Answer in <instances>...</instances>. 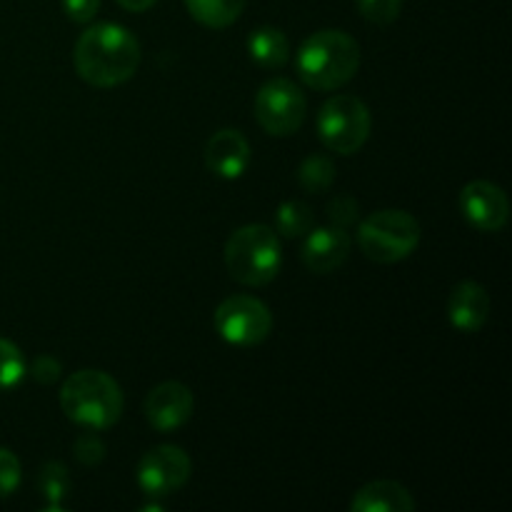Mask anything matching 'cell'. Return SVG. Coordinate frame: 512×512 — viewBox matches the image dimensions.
<instances>
[{
	"instance_id": "cell-1",
	"label": "cell",
	"mask_w": 512,
	"mask_h": 512,
	"mask_svg": "<svg viewBox=\"0 0 512 512\" xmlns=\"http://www.w3.org/2000/svg\"><path fill=\"white\" fill-rule=\"evenodd\" d=\"M73 63L80 78L93 88H118L138 70L140 43L118 23L90 25L75 43Z\"/></svg>"
},
{
	"instance_id": "cell-2",
	"label": "cell",
	"mask_w": 512,
	"mask_h": 512,
	"mask_svg": "<svg viewBox=\"0 0 512 512\" xmlns=\"http://www.w3.org/2000/svg\"><path fill=\"white\" fill-rule=\"evenodd\" d=\"M360 68V45L345 30H318L295 55L300 80L313 90H338Z\"/></svg>"
},
{
	"instance_id": "cell-3",
	"label": "cell",
	"mask_w": 512,
	"mask_h": 512,
	"mask_svg": "<svg viewBox=\"0 0 512 512\" xmlns=\"http://www.w3.org/2000/svg\"><path fill=\"white\" fill-rule=\"evenodd\" d=\"M123 405V390L103 370H78L60 388V408L80 428H113L123 415Z\"/></svg>"
},
{
	"instance_id": "cell-4",
	"label": "cell",
	"mask_w": 512,
	"mask_h": 512,
	"mask_svg": "<svg viewBox=\"0 0 512 512\" xmlns=\"http://www.w3.org/2000/svg\"><path fill=\"white\" fill-rule=\"evenodd\" d=\"M225 265L235 283L263 288L273 283L283 265V245L275 228L263 223L243 225L225 243Z\"/></svg>"
},
{
	"instance_id": "cell-5",
	"label": "cell",
	"mask_w": 512,
	"mask_h": 512,
	"mask_svg": "<svg viewBox=\"0 0 512 512\" xmlns=\"http://www.w3.org/2000/svg\"><path fill=\"white\" fill-rule=\"evenodd\" d=\"M418 243L420 223L405 210H378L358 225V245L373 263H400Z\"/></svg>"
},
{
	"instance_id": "cell-6",
	"label": "cell",
	"mask_w": 512,
	"mask_h": 512,
	"mask_svg": "<svg viewBox=\"0 0 512 512\" xmlns=\"http://www.w3.org/2000/svg\"><path fill=\"white\" fill-rule=\"evenodd\" d=\"M315 128L325 148L338 155H353L370 138L373 115L368 105L355 95H333L318 110Z\"/></svg>"
},
{
	"instance_id": "cell-7",
	"label": "cell",
	"mask_w": 512,
	"mask_h": 512,
	"mask_svg": "<svg viewBox=\"0 0 512 512\" xmlns=\"http://www.w3.org/2000/svg\"><path fill=\"white\" fill-rule=\"evenodd\" d=\"M213 325L225 343L235 348H253L273 330V313L253 295H230L215 308Z\"/></svg>"
},
{
	"instance_id": "cell-8",
	"label": "cell",
	"mask_w": 512,
	"mask_h": 512,
	"mask_svg": "<svg viewBox=\"0 0 512 512\" xmlns=\"http://www.w3.org/2000/svg\"><path fill=\"white\" fill-rule=\"evenodd\" d=\"M308 115L305 93L288 78H273L255 95V118L275 138L298 133Z\"/></svg>"
},
{
	"instance_id": "cell-9",
	"label": "cell",
	"mask_w": 512,
	"mask_h": 512,
	"mask_svg": "<svg viewBox=\"0 0 512 512\" xmlns=\"http://www.w3.org/2000/svg\"><path fill=\"white\" fill-rule=\"evenodd\" d=\"M193 473L188 453L178 445H158L138 463V485L148 498H165L183 488Z\"/></svg>"
},
{
	"instance_id": "cell-10",
	"label": "cell",
	"mask_w": 512,
	"mask_h": 512,
	"mask_svg": "<svg viewBox=\"0 0 512 512\" xmlns=\"http://www.w3.org/2000/svg\"><path fill=\"white\" fill-rule=\"evenodd\" d=\"M463 218L480 233H500L510 220V203L503 188L490 180H473L460 190Z\"/></svg>"
},
{
	"instance_id": "cell-11",
	"label": "cell",
	"mask_w": 512,
	"mask_h": 512,
	"mask_svg": "<svg viewBox=\"0 0 512 512\" xmlns=\"http://www.w3.org/2000/svg\"><path fill=\"white\" fill-rule=\"evenodd\" d=\"M195 398L190 393L188 385L178 383V380H168V383L155 385L145 398V418L153 425L158 433H170L178 430L193 418Z\"/></svg>"
},
{
	"instance_id": "cell-12",
	"label": "cell",
	"mask_w": 512,
	"mask_h": 512,
	"mask_svg": "<svg viewBox=\"0 0 512 512\" xmlns=\"http://www.w3.org/2000/svg\"><path fill=\"white\" fill-rule=\"evenodd\" d=\"M253 150L240 130H218L205 145V168L223 180H238L248 173Z\"/></svg>"
},
{
	"instance_id": "cell-13",
	"label": "cell",
	"mask_w": 512,
	"mask_h": 512,
	"mask_svg": "<svg viewBox=\"0 0 512 512\" xmlns=\"http://www.w3.org/2000/svg\"><path fill=\"white\" fill-rule=\"evenodd\" d=\"M350 253V235L338 225H325V228H313L305 235L303 243V263L313 273H333L348 260Z\"/></svg>"
},
{
	"instance_id": "cell-14",
	"label": "cell",
	"mask_w": 512,
	"mask_h": 512,
	"mask_svg": "<svg viewBox=\"0 0 512 512\" xmlns=\"http://www.w3.org/2000/svg\"><path fill=\"white\" fill-rule=\"evenodd\" d=\"M490 318V295L475 280H463L453 288L448 300V320L460 333H480Z\"/></svg>"
},
{
	"instance_id": "cell-15",
	"label": "cell",
	"mask_w": 512,
	"mask_h": 512,
	"mask_svg": "<svg viewBox=\"0 0 512 512\" xmlns=\"http://www.w3.org/2000/svg\"><path fill=\"white\" fill-rule=\"evenodd\" d=\"M353 512H413L415 498L405 485L395 480H375L363 485L350 500Z\"/></svg>"
},
{
	"instance_id": "cell-16",
	"label": "cell",
	"mask_w": 512,
	"mask_h": 512,
	"mask_svg": "<svg viewBox=\"0 0 512 512\" xmlns=\"http://www.w3.org/2000/svg\"><path fill=\"white\" fill-rule=\"evenodd\" d=\"M248 53L260 68L278 70L290 60V43L280 28L263 25L248 38Z\"/></svg>"
},
{
	"instance_id": "cell-17",
	"label": "cell",
	"mask_w": 512,
	"mask_h": 512,
	"mask_svg": "<svg viewBox=\"0 0 512 512\" xmlns=\"http://www.w3.org/2000/svg\"><path fill=\"white\" fill-rule=\"evenodd\" d=\"M245 3L248 0H185V8L205 28L223 30L243 15Z\"/></svg>"
},
{
	"instance_id": "cell-18",
	"label": "cell",
	"mask_w": 512,
	"mask_h": 512,
	"mask_svg": "<svg viewBox=\"0 0 512 512\" xmlns=\"http://www.w3.org/2000/svg\"><path fill=\"white\" fill-rule=\"evenodd\" d=\"M315 228V215L303 200H285L275 213V233L285 238H300Z\"/></svg>"
},
{
	"instance_id": "cell-19",
	"label": "cell",
	"mask_w": 512,
	"mask_h": 512,
	"mask_svg": "<svg viewBox=\"0 0 512 512\" xmlns=\"http://www.w3.org/2000/svg\"><path fill=\"white\" fill-rule=\"evenodd\" d=\"M300 188L308 193H325L335 183V165L328 155H308L298 168Z\"/></svg>"
},
{
	"instance_id": "cell-20",
	"label": "cell",
	"mask_w": 512,
	"mask_h": 512,
	"mask_svg": "<svg viewBox=\"0 0 512 512\" xmlns=\"http://www.w3.org/2000/svg\"><path fill=\"white\" fill-rule=\"evenodd\" d=\"M38 488L40 493H43V498L48 500L50 510L58 512L60 503H63L70 493L68 468H65L63 463H45L38 475Z\"/></svg>"
},
{
	"instance_id": "cell-21",
	"label": "cell",
	"mask_w": 512,
	"mask_h": 512,
	"mask_svg": "<svg viewBox=\"0 0 512 512\" xmlns=\"http://www.w3.org/2000/svg\"><path fill=\"white\" fill-rule=\"evenodd\" d=\"M25 378V358L20 348L10 340L0 338V390L18 388Z\"/></svg>"
},
{
	"instance_id": "cell-22",
	"label": "cell",
	"mask_w": 512,
	"mask_h": 512,
	"mask_svg": "<svg viewBox=\"0 0 512 512\" xmlns=\"http://www.w3.org/2000/svg\"><path fill=\"white\" fill-rule=\"evenodd\" d=\"M360 15L375 25H390L398 20L403 0H355Z\"/></svg>"
},
{
	"instance_id": "cell-23",
	"label": "cell",
	"mask_w": 512,
	"mask_h": 512,
	"mask_svg": "<svg viewBox=\"0 0 512 512\" xmlns=\"http://www.w3.org/2000/svg\"><path fill=\"white\" fill-rule=\"evenodd\" d=\"M23 470H20V460L8 448H0V500L10 498L18 490Z\"/></svg>"
},
{
	"instance_id": "cell-24",
	"label": "cell",
	"mask_w": 512,
	"mask_h": 512,
	"mask_svg": "<svg viewBox=\"0 0 512 512\" xmlns=\"http://www.w3.org/2000/svg\"><path fill=\"white\" fill-rule=\"evenodd\" d=\"M73 453L75 458H78V463L88 465L90 468V465H98L100 460L105 458V445L103 440L95 435V430H90V433L78 435V440H75L73 445Z\"/></svg>"
},
{
	"instance_id": "cell-25",
	"label": "cell",
	"mask_w": 512,
	"mask_h": 512,
	"mask_svg": "<svg viewBox=\"0 0 512 512\" xmlns=\"http://www.w3.org/2000/svg\"><path fill=\"white\" fill-rule=\"evenodd\" d=\"M328 218L333 225L348 230L350 225L358 223V203H355L350 195H338V198H333V203L328 205Z\"/></svg>"
},
{
	"instance_id": "cell-26",
	"label": "cell",
	"mask_w": 512,
	"mask_h": 512,
	"mask_svg": "<svg viewBox=\"0 0 512 512\" xmlns=\"http://www.w3.org/2000/svg\"><path fill=\"white\" fill-rule=\"evenodd\" d=\"M100 8V0H63V10L73 23H90Z\"/></svg>"
},
{
	"instance_id": "cell-27",
	"label": "cell",
	"mask_w": 512,
	"mask_h": 512,
	"mask_svg": "<svg viewBox=\"0 0 512 512\" xmlns=\"http://www.w3.org/2000/svg\"><path fill=\"white\" fill-rule=\"evenodd\" d=\"M60 373H63V368H60V363L55 358H50V355H40V358H35L33 378L38 380V383L43 385L55 383V380L60 378Z\"/></svg>"
},
{
	"instance_id": "cell-28",
	"label": "cell",
	"mask_w": 512,
	"mask_h": 512,
	"mask_svg": "<svg viewBox=\"0 0 512 512\" xmlns=\"http://www.w3.org/2000/svg\"><path fill=\"white\" fill-rule=\"evenodd\" d=\"M115 3H118L120 8L130 10V13H145V10L153 8L158 0H115Z\"/></svg>"
}]
</instances>
